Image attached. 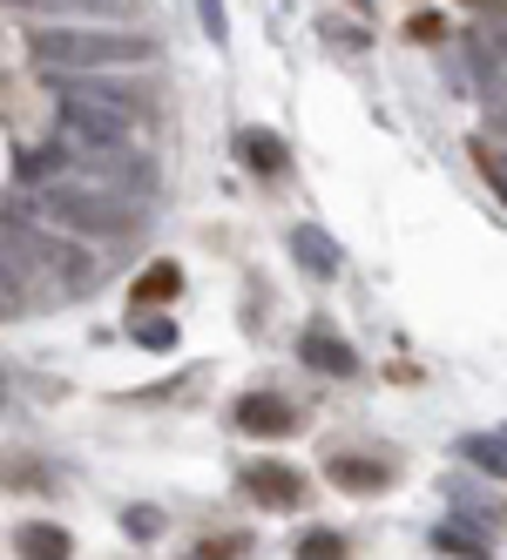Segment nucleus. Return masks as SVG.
I'll use <instances>...</instances> for the list:
<instances>
[{
    "label": "nucleus",
    "instance_id": "nucleus-1",
    "mask_svg": "<svg viewBox=\"0 0 507 560\" xmlns=\"http://www.w3.org/2000/svg\"><path fill=\"white\" fill-rule=\"evenodd\" d=\"M61 129L74 155H123L136 142V95L115 82H61Z\"/></svg>",
    "mask_w": 507,
    "mask_h": 560
},
{
    "label": "nucleus",
    "instance_id": "nucleus-2",
    "mask_svg": "<svg viewBox=\"0 0 507 560\" xmlns=\"http://www.w3.org/2000/svg\"><path fill=\"white\" fill-rule=\"evenodd\" d=\"M34 61L68 74H115V68H142L155 61L149 34H108V27H42L34 34Z\"/></svg>",
    "mask_w": 507,
    "mask_h": 560
},
{
    "label": "nucleus",
    "instance_id": "nucleus-3",
    "mask_svg": "<svg viewBox=\"0 0 507 560\" xmlns=\"http://www.w3.org/2000/svg\"><path fill=\"white\" fill-rule=\"evenodd\" d=\"M34 210L48 223H61V230H82V236H108L129 217L123 210V176H61V183H48L34 196Z\"/></svg>",
    "mask_w": 507,
    "mask_h": 560
},
{
    "label": "nucleus",
    "instance_id": "nucleus-4",
    "mask_svg": "<svg viewBox=\"0 0 507 560\" xmlns=\"http://www.w3.org/2000/svg\"><path fill=\"white\" fill-rule=\"evenodd\" d=\"M21 14H42V21H61V27H108L136 14V0H8Z\"/></svg>",
    "mask_w": 507,
    "mask_h": 560
},
{
    "label": "nucleus",
    "instance_id": "nucleus-5",
    "mask_svg": "<svg viewBox=\"0 0 507 560\" xmlns=\"http://www.w3.org/2000/svg\"><path fill=\"white\" fill-rule=\"evenodd\" d=\"M230 419H238V432H251V439H285V432L298 425L278 392H251V398H238V412H230Z\"/></svg>",
    "mask_w": 507,
    "mask_h": 560
},
{
    "label": "nucleus",
    "instance_id": "nucleus-6",
    "mask_svg": "<svg viewBox=\"0 0 507 560\" xmlns=\"http://www.w3.org/2000/svg\"><path fill=\"white\" fill-rule=\"evenodd\" d=\"M244 493H251L257 506H298V472L257 459V466H244Z\"/></svg>",
    "mask_w": 507,
    "mask_h": 560
},
{
    "label": "nucleus",
    "instance_id": "nucleus-7",
    "mask_svg": "<svg viewBox=\"0 0 507 560\" xmlns=\"http://www.w3.org/2000/svg\"><path fill=\"white\" fill-rule=\"evenodd\" d=\"M298 358H304L311 372H338V378L359 365V358H353V345H345L338 331H325V325H311V331L298 338Z\"/></svg>",
    "mask_w": 507,
    "mask_h": 560
},
{
    "label": "nucleus",
    "instance_id": "nucleus-8",
    "mask_svg": "<svg viewBox=\"0 0 507 560\" xmlns=\"http://www.w3.org/2000/svg\"><path fill=\"white\" fill-rule=\"evenodd\" d=\"M291 250H298V264H304L311 277H338V244H332L319 223H298V230H291Z\"/></svg>",
    "mask_w": 507,
    "mask_h": 560
},
{
    "label": "nucleus",
    "instance_id": "nucleus-9",
    "mask_svg": "<svg viewBox=\"0 0 507 560\" xmlns=\"http://www.w3.org/2000/svg\"><path fill=\"white\" fill-rule=\"evenodd\" d=\"M453 453L474 466V472H487V479H507V446H500L494 432H460V439H453Z\"/></svg>",
    "mask_w": 507,
    "mask_h": 560
},
{
    "label": "nucleus",
    "instance_id": "nucleus-10",
    "mask_svg": "<svg viewBox=\"0 0 507 560\" xmlns=\"http://www.w3.org/2000/svg\"><path fill=\"white\" fill-rule=\"evenodd\" d=\"M325 472H332V487H345V493H385V487H393V472L372 466V459H332Z\"/></svg>",
    "mask_w": 507,
    "mask_h": 560
},
{
    "label": "nucleus",
    "instance_id": "nucleus-11",
    "mask_svg": "<svg viewBox=\"0 0 507 560\" xmlns=\"http://www.w3.org/2000/svg\"><path fill=\"white\" fill-rule=\"evenodd\" d=\"M14 547H21V560H68V534L48 527V520H27L14 534Z\"/></svg>",
    "mask_w": 507,
    "mask_h": 560
},
{
    "label": "nucleus",
    "instance_id": "nucleus-12",
    "mask_svg": "<svg viewBox=\"0 0 507 560\" xmlns=\"http://www.w3.org/2000/svg\"><path fill=\"white\" fill-rule=\"evenodd\" d=\"M238 155H244L257 176H278V170H285V142L270 136V129H244V136H238Z\"/></svg>",
    "mask_w": 507,
    "mask_h": 560
},
{
    "label": "nucleus",
    "instance_id": "nucleus-13",
    "mask_svg": "<svg viewBox=\"0 0 507 560\" xmlns=\"http://www.w3.org/2000/svg\"><path fill=\"white\" fill-rule=\"evenodd\" d=\"M183 291V270L176 264H149L142 277H136V304H163V298H176Z\"/></svg>",
    "mask_w": 507,
    "mask_h": 560
},
{
    "label": "nucleus",
    "instance_id": "nucleus-14",
    "mask_svg": "<svg viewBox=\"0 0 507 560\" xmlns=\"http://www.w3.org/2000/svg\"><path fill=\"white\" fill-rule=\"evenodd\" d=\"M434 547L440 553H460V560H481V534L474 527H447V520L434 527Z\"/></svg>",
    "mask_w": 507,
    "mask_h": 560
},
{
    "label": "nucleus",
    "instance_id": "nucleus-15",
    "mask_svg": "<svg viewBox=\"0 0 507 560\" xmlns=\"http://www.w3.org/2000/svg\"><path fill=\"white\" fill-rule=\"evenodd\" d=\"M298 560H345V540L325 534V527H311V534L298 540Z\"/></svg>",
    "mask_w": 507,
    "mask_h": 560
},
{
    "label": "nucleus",
    "instance_id": "nucleus-16",
    "mask_svg": "<svg viewBox=\"0 0 507 560\" xmlns=\"http://www.w3.org/2000/svg\"><path fill=\"white\" fill-rule=\"evenodd\" d=\"M123 527H129V540H155V534H163V506H129Z\"/></svg>",
    "mask_w": 507,
    "mask_h": 560
},
{
    "label": "nucleus",
    "instance_id": "nucleus-17",
    "mask_svg": "<svg viewBox=\"0 0 507 560\" xmlns=\"http://www.w3.org/2000/svg\"><path fill=\"white\" fill-rule=\"evenodd\" d=\"M136 338H142L149 351H176V325H170V317H142Z\"/></svg>",
    "mask_w": 507,
    "mask_h": 560
},
{
    "label": "nucleus",
    "instance_id": "nucleus-18",
    "mask_svg": "<svg viewBox=\"0 0 507 560\" xmlns=\"http://www.w3.org/2000/svg\"><path fill=\"white\" fill-rule=\"evenodd\" d=\"M197 14H204V34H210V42H230V21H223V0H197Z\"/></svg>",
    "mask_w": 507,
    "mask_h": 560
},
{
    "label": "nucleus",
    "instance_id": "nucleus-19",
    "mask_svg": "<svg viewBox=\"0 0 507 560\" xmlns=\"http://www.w3.org/2000/svg\"><path fill=\"white\" fill-rule=\"evenodd\" d=\"M238 553H244V540H204L189 560H238Z\"/></svg>",
    "mask_w": 507,
    "mask_h": 560
},
{
    "label": "nucleus",
    "instance_id": "nucleus-20",
    "mask_svg": "<svg viewBox=\"0 0 507 560\" xmlns=\"http://www.w3.org/2000/svg\"><path fill=\"white\" fill-rule=\"evenodd\" d=\"M481 170H487V183H494V196H500V203H507V163H500V155H494V149H481Z\"/></svg>",
    "mask_w": 507,
    "mask_h": 560
},
{
    "label": "nucleus",
    "instance_id": "nucleus-21",
    "mask_svg": "<svg viewBox=\"0 0 507 560\" xmlns=\"http://www.w3.org/2000/svg\"><path fill=\"white\" fill-rule=\"evenodd\" d=\"M494 439H500V446H507V425H500V432H494Z\"/></svg>",
    "mask_w": 507,
    "mask_h": 560
}]
</instances>
